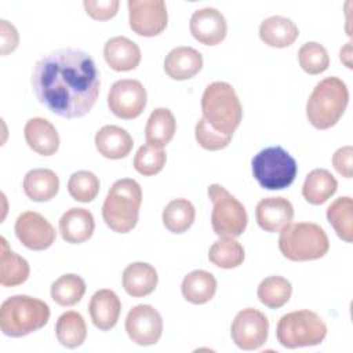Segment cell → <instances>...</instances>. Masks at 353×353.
<instances>
[{
	"label": "cell",
	"mask_w": 353,
	"mask_h": 353,
	"mask_svg": "<svg viewBox=\"0 0 353 353\" xmlns=\"http://www.w3.org/2000/svg\"><path fill=\"white\" fill-rule=\"evenodd\" d=\"M338 188L335 176L324 168H314L310 171L302 185V196L313 205L325 203Z\"/></svg>",
	"instance_id": "cell-29"
},
{
	"label": "cell",
	"mask_w": 353,
	"mask_h": 353,
	"mask_svg": "<svg viewBox=\"0 0 353 353\" xmlns=\"http://www.w3.org/2000/svg\"><path fill=\"white\" fill-rule=\"evenodd\" d=\"M125 331L137 345H154L163 334L161 314L150 305H137L125 317Z\"/></svg>",
	"instance_id": "cell-13"
},
{
	"label": "cell",
	"mask_w": 353,
	"mask_h": 353,
	"mask_svg": "<svg viewBox=\"0 0 353 353\" xmlns=\"http://www.w3.org/2000/svg\"><path fill=\"white\" fill-rule=\"evenodd\" d=\"M88 312L92 324L101 331H109L113 328L120 317L121 302L117 294L109 288L98 290L90 301Z\"/></svg>",
	"instance_id": "cell-17"
},
{
	"label": "cell",
	"mask_w": 353,
	"mask_h": 353,
	"mask_svg": "<svg viewBox=\"0 0 353 353\" xmlns=\"http://www.w3.org/2000/svg\"><path fill=\"white\" fill-rule=\"evenodd\" d=\"M243 245L230 237H221L216 240L208 251V259L215 266L222 269H233L243 263L244 261Z\"/></svg>",
	"instance_id": "cell-34"
},
{
	"label": "cell",
	"mask_w": 353,
	"mask_h": 353,
	"mask_svg": "<svg viewBox=\"0 0 353 353\" xmlns=\"http://www.w3.org/2000/svg\"><path fill=\"white\" fill-rule=\"evenodd\" d=\"M196 211L193 204L186 199L171 200L163 210V223L172 233L186 232L194 222Z\"/></svg>",
	"instance_id": "cell-32"
},
{
	"label": "cell",
	"mask_w": 353,
	"mask_h": 353,
	"mask_svg": "<svg viewBox=\"0 0 353 353\" xmlns=\"http://www.w3.org/2000/svg\"><path fill=\"white\" fill-rule=\"evenodd\" d=\"M141 204V185L132 178L119 179L108 192L102 205V218L113 232L127 233L138 222Z\"/></svg>",
	"instance_id": "cell-2"
},
{
	"label": "cell",
	"mask_w": 353,
	"mask_h": 353,
	"mask_svg": "<svg viewBox=\"0 0 353 353\" xmlns=\"http://www.w3.org/2000/svg\"><path fill=\"white\" fill-rule=\"evenodd\" d=\"M279 248L281 254L295 262L323 258L330 248L324 229L314 222L290 223L280 232Z\"/></svg>",
	"instance_id": "cell-6"
},
{
	"label": "cell",
	"mask_w": 353,
	"mask_h": 353,
	"mask_svg": "<svg viewBox=\"0 0 353 353\" xmlns=\"http://www.w3.org/2000/svg\"><path fill=\"white\" fill-rule=\"evenodd\" d=\"M146 98V90L141 81L123 79L112 84L108 94V106L114 116L132 120L143 112Z\"/></svg>",
	"instance_id": "cell-11"
},
{
	"label": "cell",
	"mask_w": 353,
	"mask_h": 353,
	"mask_svg": "<svg viewBox=\"0 0 353 353\" xmlns=\"http://www.w3.org/2000/svg\"><path fill=\"white\" fill-rule=\"evenodd\" d=\"M28 146L41 156H52L59 148L57 128L43 117H33L26 121L23 128Z\"/></svg>",
	"instance_id": "cell-21"
},
{
	"label": "cell",
	"mask_w": 353,
	"mask_h": 353,
	"mask_svg": "<svg viewBox=\"0 0 353 353\" xmlns=\"http://www.w3.org/2000/svg\"><path fill=\"white\" fill-rule=\"evenodd\" d=\"M50 319L48 305L29 295H14L0 306V330L4 335L21 338L43 328Z\"/></svg>",
	"instance_id": "cell-3"
},
{
	"label": "cell",
	"mask_w": 353,
	"mask_h": 353,
	"mask_svg": "<svg viewBox=\"0 0 353 353\" xmlns=\"http://www.w3.org/2000/svg\"><path fill=\"white\" fill-rule=\"evenodd\" d=\"M325 335V323L317 313L309 309H301L284 314L276 327L277 341L281 346L288 349L320 345Z\"/></svg>",
	"instance_id": "cell-7"
},
{
	"label": "cell",
	"mask_w": 353,
	"mask_h": 353,
	"mask_svg": "<svg viewBox=\"0 0 353 353\" xmlns=\"http://www.w3.org/2000/svg\"><path fill=\"white\" fill-rule=\"evenodd\" d=\"M55 335L58 342L68 349L81 346L87 338V325L83 316L74 310L62 313L55 324Z\"/></svg>",
	"instance_id": "cell-30"
},
{
	"label": "cell",
	"mask_w": 353,
	"mask_h": 353,
	"mask_svg": "<svg viewBox=\"0 0 353 353\" xmlns=\"http://www.w3.org/2000/svg\"><path fill=\"white\" fill-rule=\"evenodd\" d=\"M347 102L346 84L339 77H325L316 84L306 102L307 120L319 130L331 128L345 113Z\"/></svg>",
	"instance_id": "cell-4"
},
{
	"label": "cell",
	"mask_w": 353,
	"mask_h": 353,
	"mask_svg": "<svg viewBox=\"0 0 353 353\" xmlns=\"http://www.w3.org/2000/svg\"><path fill=\"white\" fill-rule=\"evenodd\" d=\"M95 229L92 214L85 208H70L59 219V232L62 239L70 244L87 241Z\"/></svg>",
	"instance_id": "cell-22"
},
{
	"label": "cell",
	"mask_w": 353,
	"mask_h": 353,
	"mask_svg": "<svg viewBox=\"0 0 353 353\" xmlns=\"http://www.w3.org/2000/svg\"><path fill=\"white\" fill-rule=\"evenodd\" d=\"M130 28L139 36L160 34L168 22L167 6L163 0H128Z\"/></svg>",
	"instance_id": "cell-12"
},
{
	"label": "cell",
	"mask_w": 353,
	"mask_h": 353,
	"mask_svg": "<svg viewBox=\"0 0 353 353\" xmlns=\"http://www.w3.org/2000/svg\"><path fill=\"white\" fill-rule=\"evenodd\" d=\"M203 119L216 131L233 135L243 117V106L234 88L226 81L208 84L201 97Z\"/></svg>",
	"instance_id": "cell-5"
},
{
	"label": "cell",
	"mask_w": 353,
	"mask_h": 353,
	"mask_svg": "<svg viewBox=\"0 0 353 353\" xmlns=\"http://www.w3.org/2000/svg\"><path fill=\"white\" fill-rule=\"evenodd\" d=\"M269 320L266 316L254 309L245 307L240 310L230 327V335L237 347L243 350H255L268 341Z\"/></svg>",
	"instance_id": "cell-10"
},
{
	"label": "cell",
	"mask_w": 353,
	"mask_h": 353,
	"mask_svg": "<svg viewBox=\"0 0 353 353\" xmlns=\"http://www.w3.org/2000/svg\"><path fill=\"white\" fill-rule=\"evenodd\" d=\"M258 225L270 233H280L294 218V207L284 197L262 199L255 208Z\"/></svg>",
	"instance_id": "cell-16"
},
{
	"label": "cell",
	"mask_w": 353,
	"mask_h": 353,
	"mask_svg": "<svg viewBox=\"0 0 353 353\" xmlns=\"http://www.w3.org/2000/svg\"><path fill=\"white\" fill-rule=\"evenodd\" d=\"M251 164L254 178L268 190H280L290 186L298 171L295 159L281 146L262 149L254 156Z\"/></svg>",
	"instance_id": "cell-8"
},
{
	"label": "cell",
	"mask_w": 353,
	"mask_h": 353,
	"mask_svg": "<svg viewBox=\"0 0 353 353\" xmlns=\"http://www.w3.org/2000/svg\"><path fill=\"white\" fill-rule=\"evenodd\" d=\"M85 281L73 273L57 279L51 285V298L61 306H73L85 294Z\"/></svg>",
	"instance_id": "cell-35"
},
{
	"label": "cell",
	"mask_w": 353,
	"mask_h": 353,
	"mask_svg": "<svg viewBox=\"0 0 353 353\" xmlns=\"http://www.w3.org/2000/svg\"><path fill=\"white\" fill-rule=\"evenodd\" d=\"M99 185V179L94 172L80 170L70 175L68 181V192L76 201L90 203L97 197Z\"/></svg>",
	"instance_id": "cell-36"
},
{
	"label": "cell",
	"mask_w": 353,
	"mask_h": 353,
	"mask_svg": "<svg viewBox=\"0 0 353 353\" xmlns=\"http://www.w3.org/2000/svg\"><path fill=\"white\" fill-rule=\"evenodd\" d=\"M203 68V55L193 47L172 48L164 59V72L172 80H188Z\"/></svg>",
	"instance_id": "cell-20"
},
{
	"label": "cell",
	"mask_w": 353,
	"mask_h": 353,
	"mask_svg": "<svg viewBox=\"0 0 353 353\" xmlns=\"http://www.w3.org/2000/svg\"><path fill=\"white\" fill-rule=\"evenodd\" d=\"M22 188L30 200L37 203L48 201L58 193L59 178L52 170L33 168L23 176Z\"/></svg>",
	"instance_id": "cell-25"
},
{
	"label": "cell",
	"mask_w": 353,
	"mask_h": 353,
	"mask_svg": "<svg viewBox=\"0 0 353 353\" xmlns=\"http://www.w3.org/2000/svg\"><path fill=\"white\" fill-rule=\"evenodd\" d=\"M353 148L350 145L339 148L332 154V165L336 172L345 178H352L353 175Z\"/></svg>",
	"instance_id": "cell-41"
},
{
	"label": "cell",
	"mask_w": 353,
	"mask_h": 353,
	"mask_svg": "<svg viewBox=\"0 0 353 353\" xmlns=\"http://www.w3.org/2000/svg\"><path fill=\"white\" fill-rule=\"evenodd\" d=\"M181 291L188 302L203 305L214 298L216 292V280L207 270H193L183 277Z\"/></svg>",
	"instance_id": "cell-26"
},
{
	"label": "cell",
	"mask_w": 353,
	"mask_h": 353,
	"mask_svg": "<svg viewBox=\"0 0 353 353\" xmlns=\"http://www.w3.org/2000/svg\"><path fill=\"white\" fill-rule=\"evenodd\" d=\"M299 30L295 22L287 17L273 15L263 19L259 25L261 40L276 48H285L298 39Z\"/></svg>",
	"instance_id": "cell-23"
},
{
	"label": "cell",
	"mask_w": 353,
	"mask_h": 353,
	"mask_svg": "<svg viewBox=\"0 0 353 353\" xmlns=\"http://www.w3.org/2000/svg\"><path fill=\"white\" fill-rule=\"evenodd\" d=\"M32 87L39 102L48 110L65 119H76L95 105L101 80L87 52L65 48L51 51L36 62Z\"/></svg>",
	"instance_id": "cell-1"
},
{
	"label": "cell",
	"mask_w": 353,
	"mask_h": 353,
	"mask_svg": "<svg viewBox=\"0 0 353 353\" xmlns=\"http://www.w3.org/2000/svg\"><path fill=\"white\" fill-rule=\"evenodd\" d=\"M167 154L163 148H157L153 145H142L134 157V168L137 172L145 176H150L159 174L165 165Z\"/></svg>",
	"instance_id": "cell-38"
},
{
	"label": "cell",
	"mask_w": 353,
	"mask_h": 353,
	"mask_svg": "<svg viewBox=\"0 0 353 353\" xmlns=\"http://www.w3.org/2000/svg\"><path fill=\"white\" fill-rule=\"evenodd\" d=\"M194 137L197 143L207 149V150H221L223 148H226L233 135H226L222 134L219 131H216L215 128H212L203 117L199 119V121L196 123V128H194Z\"/></svg>",
	"instance_id": "cell-39"
},
{
	"label": "cell",
	"mask_w": 353,
	"mask_h": 353,
	"mask_svg": "<svg viewBox=\"0 0 353 353\" xmlns=\"http://www.w3.org/2000/svg\"><path fill=\"white\" fill-rule=\"evenodd\" d=\"M192 36L204 46L219 44L228 32V25L223 14L214 7L196 10L189 22Z\"/></svg>",
	"instance_id": "cell-15"
},
{
	"label": "cell",
	"mask_w": 353,
	"mask_h": 353,
	"mask_svg": "<svg viewBox=\"0 0 353 353\" xmlns=\"http://www.w3.org/2000/svg\"><path fill=\"white\" fill-rule=\"evenodd\" d=\"M292 294L291 283L281 276H269L263 279L259 285L256 295L265 306L270 309H279L284 306Z\"/></svg>",
	"instance_id": "cell-33"
},
{
	"label": "cell",
	"mask_w": 353,
	"mask_h": 353,
	"mask_svg": "<svg viewBox=\"0 0 353 353\" xmlns=\"http://www.w3.org/2000/svg\"><path fill=\"white\" fill-rule=\"evenodd\" d=\"M339 58H341V61H342L349 69L353 68V66H352V43H350V41L346 43L345 47L341 48Z\"/></svg>",
	"instance_id": "cell-43"
},
{
	"label": "cell",
	"mask_w": 353,
	"mask_h": 353,
	"mask_svg": "<svg viewBox=\"0 0 353 353\" xmlns=\"http://www.w3.org/2000/svg\"><path fill=\"white\" fill-rule=\"evenodd\" d=\"M83 6L85 12L98 21H108L117 14L120 1L119 0H84Z\"/></svg>",
	"instance_id": "cell-40"
},
{
	"label": "cell",
	"mask_w": 353,
	"mask_h": 353,
	"mask_svg": "<svg viewBox=\"0 0 353 353\" xmlns=\"http://www.w3.org/2000/svg\"><path fill=\"white\" fill-rule=\"evenodd\" d=\"M176 130V121L172 112L167 108L154 109L145 127L146 143L164 148L172 139Z\"/></svg>",
	"instance_id": "cell-28"
},
{
	"label": "cell",
	"mask_w": 353,
	"mask_h": 353,
	"mask_svg": "<svg viewBox=\"0 0 353 353\" xmlns=\"http://www.w3.org/2000/svg\"><path fill=\"white\" fill-rule=\"evenodd\" d=\"M95 148L106 159L119 160L130 154L134 146V139L130 132L119 125H103L95 134Z\"/></svg>",
	"instance_id": "cell-19"
},
{
	"label": "cell",
	"mask_w": 353,
	"mask_h": 353,
	"mask_svg": "<svg viewBox=\"0 0 353 353\" xmlns=\"http://www.w3.org/2000/svg\"><path fill=\"white\" fill-rule=\"evenodd\" d=\"M298 61L301 68L309 74H320L325 72L330 65V57L325 47L317 41L302 44L298 51Z\"/></svg>",
	"instance_id": "cell-37"
},
{
	"label": "cell",
	"mask_w": 353,
	"mask_h": 353,
	"mask_svg": "<svg viewBox=\"0 0 353 353\" xmlns=\"http://www.w3.org/2000/svg\"><path fill=\"white\" fill-rule=\"evenodd\" d=\"M327 219L338 237L346 243L353 240V200L349 196L335 199L327 208Z\"/></svg>",
	"instance_id": "cell-31"
},
{
	"label": "cell",
	"mask_w": 353,
	"mask_h": 353,
	"mask_svg": "<svg viewBox=\"0 0 353 353\" xmlns=\"http://www.w3.org/2000/svg\"><path fill=\"white\" fill-rule=\"evenodd\" d=\"M159 276L156 269L146 262L130 263L123 272V287L134 298L152 294L157 285Z\"/></svg>",
	"instance_id": "cell-24"
},
{
	"label": "cell",
	"mask_w": 353,
	"mask_h": 353,
	"mask_svg": "<svg viewBox=\"0 0 353 353\" xmlns=\"http://www.w3.org/2000/svg\"><path fill=\"white\" fill-rule=\"evenodd\" d=\"M0 39H1V44H0L1 55H7L12 52L18 47V43H19L18 30L12 23H10L6 19L0 21Z\"/></svg>",
	"instance_id": "cell-42"
},
{
	"label": "cell",
	"mask_w": 353,
	"mask_h": 353,
	"mask_svg": "<svg viewBox=\"0 0 353 353\" xmlns=\"http://www.w3.org/2000/svg\"><path fill=\"white\" fill-rule=\"evenodd\" d=\"M15 234L29 250L43 251L52 245L57 237L54 226L39 212L25 211L15 221Z\"/></svg>",
	"instance_id": "cell-14"
},
{
	"label": "cell",
	"mask_w": 353,
	"mask_h": 353,
	"mask_svg": "<svg viewBox=\"0 0 353 353\" xmlns=\"http://www.w3.org/2000/svg\"><path fill=\"white\" fill-rule=\"evenodd\" d=\"M141 57L138 44L124 36L109 39L103 47V58L116 72L134 70L139 65Z\"/></svg>",
	"instance_id": "cell-18"
},
{
	"label": "cell",
	"mask_w": 353,
	"mask_h": 353,
	"mask_svg": "<svg viewBox=\"0 0 353 353\" xmlns=\"http://www.w3.org/2000/svg\"><path fill=\"white\" fill-rule=\"evenodd\" d=\"M208 196L214 204L211 226L215 234L230 239L243 234L248 223L245 207L219 183L208 186Z\"/></svg>",
	"instance_id": "cell-9"
},
{
	"label": "cell",
	"mask_w": 353,
	"mask_h": 353,
	"mask_svg": "<svg viewBox=\"0 0 353 353\" xmlns=\"http://www.w3.org/2000/svg\"><path fill=\"white\" fill-rule=\"evenodd\" d=\"M0 241V284L3 287H15L25 283L30 273L28 261L11 251L4 237H1Z\"/></svg>",
	"instance_id": "cell-27"
}]
</instances>
